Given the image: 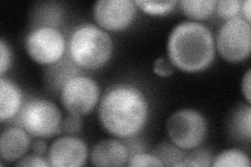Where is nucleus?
Wrapping results in <instances>:
<instances>
[{
    "instance_id": "5701e85b",
    "label": "nucleus",
    "mask_w": 251,
    "mask_h": 167,
    "mask_svg": "<svg viewBox=\"0 0 251 167\" xmlns=\"http://www.w3.org/2000/svg\"><path fill=\"white\" fill-rule=\"evenodd\" d=\"M50 162L46 161L40 155H29L20 159V161L16 163V166H39V167H47L50 166Z\"/></svg>"
},
{
    "instance_id": "dca6fc26",
    "label": "nucleus",
    "mask_w": 251,
    "mask_h": 167,
    "mask_svg": "<svg viewBox=\"0 0 251 167\" xmlns=\"http://www.w3.org/2000/svg\"><path fill=\"white\" fill-rule=\"evenodd\" d=\"M213 166H230V167H249V157L244 152L237 148L226 149L220 153L213 162Z\"/></svg>"
},
{
    "instance_id": "a878e982",
    "label": "nucleus",
    "mask_w": 251,
    "mask_h": 167,
    "mask_svg": "<svg viewBox=\"0 0 251 167\" xmlns=\"http://www.w3.org/2000/svg\"><path fill=\"white\" fill-rule=\"evenodd\" d=\"M241 10H242V13H243V16H244L245 20H247L248 22H250V0H245V1L242 2V5H241Z\"/></svg>"
},
{
    "instance_id": "4468645a",
    "label": "nucleus",
    "mask_w": 251,
    "mask_h": 167,
    "mask_svg": "<svg viewBox=\"0 0 251 167\" xmlns=\"http://www.w3.org/2000/svg\"><path fill=\"white\" fill-rule=\"evenodd\" d=\"M216 0H180V10L188 18L203 20L208 18L216 10Z\"/></svg>"
},
{
    "instance_id": "a211bd4d",
    "label": "nucleus",
    "mask_w": 251,
    "mask_h": 167,
    "mask_svg": "<svg viewBox=\"0 0 251 167\" xmlns=\"http://www.w3.org/2000/svg\"><path fill=\"white\" fill-rule=\"evenodd\" d=\"M242 1L240 0H219L216 3V10L220 17L229 20L231 18L238 17L241 11Z\"/></svg>"
},
{
    "instance_id": "1a4fd4ad",
    "label": "nucleus",
    "mask_w": 251,
    "mask_h": 167,
    "mask_svg": "<svg viewBox=\"0 0 251 167\" xmlns=\"http://www.w3.org/2000/svg\"><path fill=\"white\" fill-rule=\"evenodd\" d=\"M136 4L131 0H99L93 6V17L100 28L123 30L134 19Z\"/></svg>"
},
{
    "instance_id": "6e6552de",
    "label": "nucleus",
    "mask_w": 251,
    "mask_h": 167,
    "mask_svg": "<svg viewBox=\"0 0 251 167\" xmlns=\"http://www.w3.org/2000/svg\"><path fill=\"white\" fill-rule=\"evenodd\" d=\"M25 47L35 62L41 65H53L65 54L66 41L58 28L39 26L27 35Z\"/></svg>"
},
{
    "instance_id": "39448f33",
    "label": "nucleus",
    "mask_w": 251,
    "mask_h": 167,
    "mask_svg": "<svg viewBox=\"0 0 251 167\" xmlns=\"http://www.w3.org/2000/svg\"><path fill=\"white\" fill-rule=\"evenodd\" d=\"M167 132L171 141L181 149L200 146L207 135L206 119L192 109L178 110L167 120Z\"/></svg>"
},
{
    "instance_id": "393cba45",
    "label": "nucleus",
    "mask_w": 251,
    "mask_h": 167,
    "mask_svg": "<svg viewBox=\"0 0 251 167\" xmlns=\"http://www.w3.org/2000/svg\"><path fill=\"white\" fill-rule=\"evenodd\" d=\"M33 150L37 155H44L47 150V144L44 140H36L33 144Z\"/></svg>"
},
{
    "instance_id": "aec40b11",
    "label": "nucleus",
    "mask_w": 251,
    "mask_h": 167,
    "mask_svg": "<svg viewBox=\"0 0 251 167\" xmlns=\"http://www.w3.org/2000/svg\"><path fill=\"white\" fill-rule=\"evenodd\" d=\"M13 61L12 50L10 46L6 44L3 39L0 40V73L1 76H4V72L9 70Z\"/></svg>"
},
{
    "instance_id": "f03ea898",
    "label": "nucleus",
    "mask_w": 251,
    "mask_h": 167,
    "mask_svg": "<svg viewBox=\"0 0 251 167\" xmlns=\"http://www.w3.org/2000/svg\"><path fill=\"white\" fill-rule=\"evenodd\" d=\"M215 39L211 30L199 22L183 21L169 36V60L185 72L206 69L215 59Z\"/></svg>"
},
{
    "instance_id": "2eb2a0df",
    "label": "nucleus",
    "mask_w": 251,
    "mask_h": 167,
    "mask_svg": "<svg viewBox=\"0 0 251 167\" xmlns=\"http://www.w3.org/2000/svg\"><path fill=\"white\" fill-rule=\"evenodd\" d=\"M231 128L235 136L242 139L250 140L251 137V108L250 106H243L235 111L231 120Z\"/></svg>"
},
{
    "instance_id": "9b49d317",
    "label": "nucleus",
    "mask_w": 251,
    "mask_h": 167,
    "mask_svg": "<svg viewBox=\"0 0 251 167\" xmlns=\"http://www.w3.org/2000/svg\"><path fill=\"white\" fill-rule=\"evenodd\" d=\"M30 145L28 133L21 126H9L0 136V156L2 161L14 162L25 155Z\"/></svg>"
},
{
    "instance_id": "0eeeda50",
    "label": "nucleus",
    "mask_w": 251,
    "mask_h": 167,
    "mask_svg": "<svg viewBox=\"0 0 251 167\" xmlns=\"http://www.w3.org/2000/svg\"><path fill=\"white\" fill-rule=\"evenodd\" d=\"M100 93V87L94 79L85 75H75L63 84L60 98L69 114L82 116L96 108Z\"/></svg>"
},
{
    "instance_id": "423d86ee",
    "label": "nucleus",
    "mask_w": 251,
    "mask_h": 167,
    "mask_svg": "<svg viewBox=\"0 0 251 167\" xmlns=\"http://www.w3.org/2000/svg\"><path fill=\"white\" fill-rule=\"evenodd\" d=\"M217 48L220 55L228 62L246 60L251 51L250 22L242 17L226 20L217 36Z\"/></svg>"
},
{
    "instance_id": "f257e3e1",
    "label": "nucleus",
    "mask_w": 251,
    "mask_h": 167,
    "mask_svg": "<svg viewBox=\"0 0 251 167\" xmlns=\"http://www.w3.org/2000/svg\"><path fill=\"white\" fill-rule=\"evenodd\" d=\"M149 102L146 94L131 84L112 86L103 95L99 106V119L112 136L134 137L147 123Z\"/></svg>"
},
{
    "instance_id": "b1692460",
    "label": "nucleus",
    "mask_w": 251,
    "mask_h": 167,
    "mask_svg": "<svg viewBox=\"0 0 251 167\" xmlns=\"http://www.w3.org/2000/svg\"><path fill=\"white\" fill-rule=\"evenodd\" d=\"M250 76H251V70H248L246 74L243 77L242 81V91L243 94L247 100L248 103H250L251 101V96H250Z\"/></svg>"
},
{
    "instance_id": "6ab92c4d",
    "label": "nucleus",
    "mask_w": 251,
    "mask_h": 167,
    "mask_svg": "<svg viewBox=\"0 0 251 167\" xmlns=\"http://www.w3.org/2000/svg\"><path fill=\"white\" fill-rule=\"evenodd\" d=\"M128 166H164V162L156 155L136 153L129 157L127 162Z\"/></svg>"
},
{
    "instance_id": "f3484780",
    "label": "nucleus",
    "mask_w": 251,
    "mask_h": 167,
    "mask_svg": "<svg viewBox=\"0 0 251 167\" xmlns=\"http://www.w3.org/2000/svg\"><path fill=\"white\" fill-rule=\"evenodd\" d=\"M134 3L139 9L150 15H163L171 12L177 4L175 0L168 1H149V0H135Z\"/></svg>"
},
{
    "instance_id": "20e7f679",
    "label": "nucleus",
    "mask_w": 251,
    "mask_h": 167,
    "mask_svg": "<svg viewBox=\"0 0 251 167\" xmlns=\"http://www.w3.org/2000/svg\"><path fill=\"white\" fill-rule=\"evenodd\" d=\"M62 115L53 102L43 98L26 101L17 114V123L31 136L50 138L60 133Z\"/></svg>"
},
{
    "instance_id": "9d476101",
    "label": "nucleus",
    "mask_w": 251,
    "mask_h": 167,
    "mask_svg": "<svg viewBox=\"0 0 251 167\" xmlns=\"http://www.w3.org/2000/svg\"><path fill=\"white\" fill-rule=\"evenodd\" d=\"M88 157L86 143L75 136H63L54 140L47 152L51 166L76 167L85 164Z\"/></svg>"
},
{
    "instance_id": "ddd939ff",
    "label": "nucleus",
    "mask_w": 251,
    "mask_h": 167,
    "mask_svg": "<svg viewBox=\"0 0 251 167\" xmlns=\"http://www.w3.org/2000/svg\"><path fill=\"white\" fill-rule=\"evenodd\" d=\"M23 106V95L19 87L1 76L0 78V121L11 120Z\"/></svg>"
},
{
    "instance_id": "f8f14e48",
    "label": "nucleus",
    "mask_w": 251,
    "mask_h": 167,
    "mask_svg": "<svg viewBox=\"0 0 251 167\" xmlns=\"http://www.w3.org/2000/svg\"><path fill=\"white\" fill-rule=\"evenodd\" d=\"M128 160V147L115 139L98 142L90 153V161L96 166H123Z\"/></svg>"
},
{
    "instance_id": "4be33fe9",
    "label": "nucleus",
    "mask_w": 251,
    "mask_h": 167,
    "mask_svg": "<svg viewBox=\"0 0 251 167\" xmlns=\"http://www.w3.org/2000/svg\"><path fill=\"white\" fill-rule=\"evenodd\" d=\"M174 65L172 64V62L170 60H167L166 58H158L155 63H154V67H153V71L159 76L166 77V76H170L173 72H174Z\"/></svg>"
},
{
    "instance_id": "412c9836",
    "label": "nucleus",
    "mask_w": 251,
    "mask_h": 167,
    "mask_svg": "<svg viewBox=\"0 0 251 167\" xmlns=\"http://www.w3.org/2000/svg\"><path fill=\"white\" fill-rule=\"evenodd\" d=\"M62 129L69 135L77 134L82 129L81 117L75 114H69L67 117L63 119Z\"/></svg>"
},
{
    "instance_id": "7ed1b4c3",
    "label": "nucleus",
    "mask_w": 251,
    "mask_h": 167,
    "mask_svg": "<svg viewBox=\"0 0 251 167\" xmlns=\"http://www.w3.org/2000/svg\"><path fill=\"white\" fill-rule=\"evenodd\" d=\"M112 52V38L100 26L86 23L75 28L70 37L69 57L83 69L103 67L111 59Z\"/></svg>"
}]
</instances>
